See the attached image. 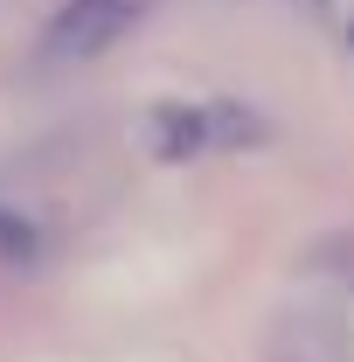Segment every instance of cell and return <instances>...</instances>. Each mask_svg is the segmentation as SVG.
<instances>
[{"mask_svg":"<svg viewBox=\"0 0 354 362\" xmlns=\"http://www.w3.org/2000/svg\"><path fill=\"white\" fill-rule=\"evenodd\" d=\"M139 14H146V0H63L56 21L42 28V56L49 63H90L126 28H139Z\"/></svg>","mask_w":354,"mask_h":362,"instance_id":"obj_1","label":"cell"},{"mask_svg":"<svg viewBox=\"0 0 354 362\" xmlns=\"http://www.w3.org/2000/svg\"><path fill=\"white\" fill-rule=\"evenodd\" d=\"M271 362H354V349L334 334V327H319V320H285L278 327V341H271Z\"/></svg>","mask_w":354,"mask_h":362,"instance_id":"obj_2","label":"cell"},{"mask_svg":"<svg viewBox=\"0 0 354 362\" xmlns=\"http://www.w3.org/2000/svg\"><path fill=\"white\" fill-rule=\"evenodd\" d=\"M319 258H341V265H326V272L354 279V230H348V237H334V244H319Z\"/></svg>","mask_w":354,"mask_h":362,"instance_id":"obj_3","label":"cell"},{"mask_svg":"<svg viewBox=\"0 0 354 362\" xmlns=\"http://www.w3.org/2000/svg\"><path fill=\"white\" fill-rule=\"evenodd\" d=\"M306 7H326V0H306Z\"/></svg>","mask_w":354,"mask_h":362,"instance_id":"obj_4","label":"cell"}]
</instances>
